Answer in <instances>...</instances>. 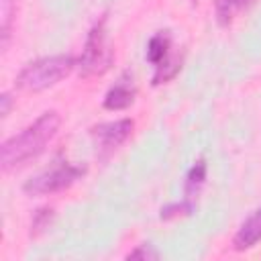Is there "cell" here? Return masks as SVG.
<instances>
[{
  "label": "cell",
  "mask_w": 261,
  "mask_h": 261,
  "mask_svg": "<svg viewBox=\"0 0 261 261\" xmlns=\"http://www.w3.org/2000/svg\"><path fill=\"white\" fill-rule=\"evenodd\" d=\"M61 126V116L55 110L43 112L33 124L22 128L18 135L6 139L0 147V165L4 173L16 171L37 159L47 145L55 139L57 130Z\"/></svg>",
  "instance_id": "1"
},
{
  "label": "cell",
  "mask_w": 261,
  "mask_h": 261,
  "mask_svg": "<svg viewBox=\"0 0 261 261\" xmlns=\"http://www.w3.org/2000/svg\"><path fill=\"white\" fill-rule=\"evenodd\" d=\"M73 67H77V61L71 55L41 57V59L27 63L18 71L14 86L22 92H43V90L59 84L63 77H67Z\"/></svg>",
  "instance_id": "2"
},
{
  "label": "cell",
  "mask_w": 261,
  "mask_h": 261,
  "mask_svg": "<svg viewBox=\"0 0 261 261\" xmlns=\"http://www.w3.org/2000/svg\"><path fill=\"white\" fill-rule=\"evenodd\" d=\"M114 61V51L108 43V31H106V16H102L88 33L82 55L77 59V69L84 80L100 77L104 75Z\"/></svg>",
  "instance_id": "3"
},
{
  "label": "cell",
  "mask_w": 261,
  "mask_h": 261,
  "mask_svg": "<svg viewBox=\"0 0 261 261\" xmlns=\"http://www.w3.org/2000/svg\"><path fill=\"white\" fill-rule=\"evenodd\" d=\"M86 173V167L75 165L67 159H57L53 165L35 177L27 179L22 186V192L29 196H45V194H55L61 190H67L71 184H75L82 175Z\"/></svg>",
  "instance_id": "4"
},
{
  "label": "cell",
  "mask_w": 261,
  "mask_h": 261,
  "mask_svg": "<svg viewBox=\"0 0 261 261\" xmlns=\"http://www.w3.org/2000/svg\"><path fill=\"white\" fill-rule=\"evenodd\" d=\"M171 35L167 31L155 33L147 43V61L155 65V73L151 77L153 86H161L177 75L181 69V57H171Z\"/></svg>",
  "instance_id": "5"
},
{
  "label": "cell",
  "mask_w": 261,
  "mask_h": 261,
  "mask_svg": "<svg viewBox=\"0 0 261 261\" xmlns=\"http://www.w3.org/2000/svg\"><path fill=\"white\" fill-rule=\"evenodd\" d=\"M135 122L130 118H120V120H110V122H100L90 128L92 143L96 147V155L100 161H106L130 135H133Z\"/></svg>",
  "instance_id": "6"
},
{
  "label": "cell",
  "mask_w": 261,
  "mask_h": 261,
  "mask_svg": "<svg viewBox=\"0 0 261 261\" xmlns=\"http://www.w3.org/2000/svg\"><path fill=\"white\" fill-rule=\"evenodd\" d=\"M135 98H137V86L133 82V73L130 71H124L116 82L114 86L106 92L104 100H102V106L106 110H126L135 104Z\"/></svg>",
  "instance_id": "7"
},
{
  "label": "cell",
  "mask_w": 261,
  "mask_h": 261,
  "mask_svg": "<svg viewBox=\"0 0 261 261\" xmlns=\"http://www.w3.org/2000/svg\"><path fill=\"white\" fill-rule=\"evenodd\" d=\"M261 241V206L239 226L234 239H232V247L237 251H247L251 247H255Z\"/></svg>",
  "instance_id": "8"
},
{
  "label": "cell",
  "mask_w": 261,
  "mask_h": 261,
  "mask_svg": "<svg viewBox=\"0 0 261 261\" xmlns=\"http://www.w3.org/2000/svg\"><path fill=\"white\" fill-rule=\"evenodd\" d=\"M204 181H206V161H204V159H198V161L190 167V171H188V175H186L184 200L190 202L192 206H196V198H198V194H200Z\"/></svg>",
  "instance_id": "9"
},
{
  "label": "cell",
  "mask_w": 261,
  "mask_h": 261,
  "mask_svg": "<svg viewBox=\"0 0 261 261\" xmlns=\"http://www.w3.org/2000/svg\"><path fill=\"white\" fill-rule=\"evenodd\" d=\"M247 2H249V0H216V2H214V8H216V20H218L222 27L230 24L232 16H234Z\"/></svg>",
  "instance_id": "10"
},
{
  "label": "cell",
  "mask_w": 261,
  "mask_h": 261,
  "mask_svg": "<svg viewBox=\"0 0 261 261\" xmlns=\"http://www.w3.org/2000/svg\"><path fill=\"white\" fill-rule=\"evenodd\" d=\"M51 208H41V210H37V214H35V220H33V224H31V234H37V232H41L43 228H47V224H49V218H51Z\"/></svg>",
  "instance_id": "11"
},
{
  "label": "cell",
  "mask_w": 261,
  "mask_h": 261,
  "mask_svg": "<svg viewBox=\"0 0 261 261\" xmlns=\"http://www.w3.org/2000/svg\"><path fill=\"white\" fill-rule=\"evenodd\" d=\"M159 257V253L153 249V245H149V243H143V245H139L135 251H130L128 255H126V259H157Z\"/></svg>",
  "instance_id": "12"
},
{
  "label": "cell",
  "mask_w": 261,
  "mask_h": 261,
  "mask_svg": "<svg viewBox=\"0 0 261 261\" xmlns=\"http://www.w3.org/2000/svg\"><path fill=\"white\" fill-rule=\"evenodd\" d=\"M0 104H2L0 114H2V118H4V116H8V112H10V104H12V98H10L8 92H4V94L0 96Z\"/></svg>",
  "instance_id": "13"
},
{
  "label": "cell",
  "mask_w": 261,
  "mask_h": 261,
  "mask_svg": "<svg viewBox=\"0 0 261 261\" xmlns=\"http://www.w3.org/2000/svg\"><path fill=\"white\" fill-rule=\"evenodd\" d=\"M192 2H196V0H192Z\"/></svg>",
  "instance_id": "14"
}]
</instances>
